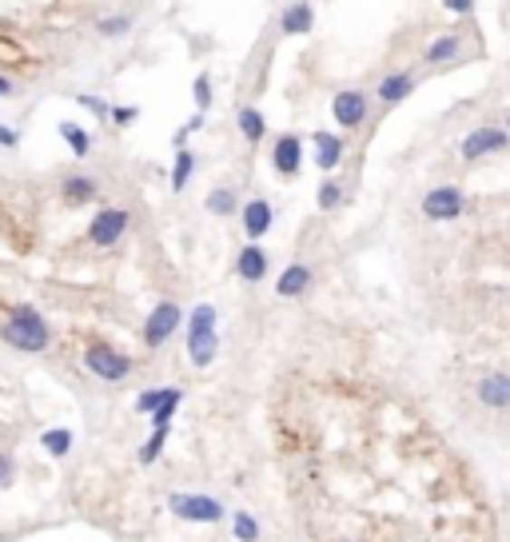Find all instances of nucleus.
I'll return each mask as SVG.
<instances>
[{
    "label": "nucleus",
    "mask_w": 510,
    "mask_h": 542,
    "mask_svg": "<svg viewBox=\"0 0 510 542\" xmlns=\"http://www.w3.org/2000/svg\"><path fill=\"white\" fill-rule=\"evenodd\" d=\"M196 172V156L188 148H176V164H172V192H184L188 179Z\"/></svg>",
    "instance_id": "nucleus-25"
},
{
    "label": "nucleus",
    "mask_w": 510,
    "mask_h": 542,
    "mask_svg": "<svg viewBox=\"0 0 510 542\" xmlns=\"http://www.w3.org/2000/svg\"><path fill=\"white\" fill-rule=\"evenodd\" d=\"M219 351V335H216V307L212 304H199L188 319V355H192L196 367H212Z\"/></svg>",
    "instance_id": "nucleus-2"
},
{
    "label": "nucleus",
    "mask_w": 510,
    "mask_h": 542,
    "mask_svg": "<svg viewBox=\"0 0 510 542\" xmlns=\"http://www.w3.org/2000/svg\"><path fill=\"white\" fill-rule=\"evenodd\" d=\"M415 92V76L411 73H391L379 80V100L383 104H399V100H407Z\"/></svg>",
    "instance_id": "nucleus-18"
},
{
    "label": "nucleus",
    "mask_w": 510,
    "mask_h": 542,
    "mask_svg": "<svg viewBox=\"0 0 510 542\" xmlns=\"http://www.w3.org/2000/svg\"><path fill=\"white\" fill-rule=\"evenodd\" d=\"M13 455H8V450L5 447H0V487H8V483H13Z\"/></svg>",
    "instance_id": "nucleus-34"
},
{
    "label": "nucleus",
    "mask_w": 510,
    "mask_h": 542,
    "mask_svg": "<svg viewBox=\"0 0 510 542\" xmlns=\"http://www.w3.org/2000/svg\"><path fill=\"white\" fill-rule=\"evenodd\" d=\"M272 164H275V172L287 176V179L299 176V168H303V140L295 132H284L272 148Z\"/></svg>",
    "instance_id": "nucleus-10"
},
{
    "label": "nucleus",
    "mask_w": 510,
    "mask_h": 542,
    "mask_svg": "<svg viewBox=\"0 0 510 542\" xmlns=\"http://www.w3.org/2000/svg\"><path fill=\"white\" fill-rule=\"evenodd\" d=\"M84 367L92 371L96 379H104V383H120V379L132 375V355H124L120 347L112 344H88L84 347Z\"/></svg>",
    "instance_id": "nucleus-3"
},
{
    "label": "nucleus",
    "mask_w": 510,
    "mask_h": 542,
    "mask_svg": "<svg viewBox=\"0 0 510 542\" xmlns=\"http://www.w3.org/2000/svg\"><path fill=\"white\" fill-rule=\"evenodd\" d=\"M312 140H315V164L323 168V172L339 168V160H343V140H339L335 132H323V128H319Z\"/></svg>",
    "instance_id": "nucleus-15"
},
{
    "label": "nucleus",
    "mask_w": 510,
    "mask_h": 542,
    "mask_svg": "<svg viewBox=\"0 0 510 542\" xmlns=\"http://www.w3.org/2000/svg\"><path fill=\"white\" fill-rule=\"evenodd\" d=\"M279 28H284L287 36H307L315 28V8L307 5V0H295V5L284 8V16H279Z\"/></svg>",
    "instance_id": "nucleus-12"
},
{
    "label": "nucleus",
    "mask_w": 510,
    "mask_h": 542,
    "mask_svg": "<svg viewBox=\"0 0 510 542\" xmlns=\"http://www.w3.org/2000/svg\"><path fill=\"white\" fill-rule=\"evenodd\" d=\"M56 132H60V140H64L68 152H72L76 160H84L88 152H92V132H88L84 124H76V120H60Z\"/></svg>",
    "instance_id": "nucleus-14"
},
{
    "label": "nucleus",
    "mask_w": 510,
    "mask_h": 542,
    "mask_svg": "<svg viewBox=\"0 0 510 542\" xmlns=\"http://www.w3.org/2000/svg\"><path fill=\"white\" fill-rule=\"evenodd\" d=\"M236 538L239 542H255L259 538V527H255V518L247 515V510H236Z\"/></svg>",
    "instance_id": "nucleus-30"
},
{
    "label": "nucleus",
    "mask_w": 510,
    "mask_h": 542,
    "mask_svg": "<svg viewBox=\"0 0 510 542\" xmlns=\"http://www.w3.org/2000/svg\"><path fill=\"white\" fill-rule=\"evenodd\" d=\"M128 227H132V212H128V208H104V212H96L92 224H88V244L116 247L120 239L128 236Z\"/></svg>",
    "instance_id": "nucleus-4"
},
{
    "label": "nucleus",
    "mask_w": 510,
    "mask_h": 542,
    "mask_svg": "<svg viewBox=\"0 0 510 542\" xmlns=\"http://www.w3.org/2000/svg\"><path fill=\"white\" fill-rule=\"evenodd\" d=\"M128 33H132V16L128 13H108L96 20V36H104V40H120Z\"/></svg>",
    "instance_id": "nucleus-22"
},
{
    "label": "nucleus",
    "mask_w": 510,
    "mask_h": 542,
    "mask_svg": "<svg viewBox=\"0 0 510 542\" xmlns=\"http://www.w3.org/2000/svg\"><path fill=\"white\" fill-rule=\"evenodd\" d=\"M332 112H335V124L339 128H359L367 120V112H371V100H367V92H359V88H343V92H335L332 100Z\"/></svg>",
    "instance_id": "nucleus-7"
},
{
    "label": "nucleus",
    "mask_w": 510,
    "mask_h": 542,
    "mask_svg": "<svg viewBox=\"0 0 510 542\" xmlns=\"http://www.w3.org/2000/svg\"><path fill=\"white\" fill-rule=\"evenodd\" d=\"M510 144V132H503V128H475L471 136L463 140V160H483V156H495L503 152V148Z\"/></svg>",
    "instance_id": "nucleus-9"
},
{
    "label": "nucleus",
    "mask_w": 510,
    "mask_h": 542,
    "mask_svg": "<svg viewBox=\"0 0 510 542\" xmlns=\"http://www.w3.org/2000/svg\"><path fill=\"white\" fill-rule=\"evenodd\" d=\"M458 56H463V33H443L431 48H427V60H431V64H455Z\"/></svg>",
    "instance_id": "nucleus-20"
},
{
    "label": "nucleus",
    "mask_w": 510,
    "mask_h": 542,
    "mask_svg": "<svg viewBox=\"0 0 510 542\" xmlns=\"http://www.w3.org/2000/svg\"><path fill=\"white\" fill-rule=\"evenodd\" d=\"M16 144H20V128H13V124H0V148H8V152H13Z\"/></svg>",
    "instance_id": "nucleus-35"
},
{
    "label": "nucleus",
    "mask_w": 510,
    "mask_h": 542,
    "mask_svg": "<svg viewBox=\"0 0 510 542\" xmlns=\"http://www.w3.org/2000/svg\"><path fill=\"white\" fill-rule=\"evenodd\" d=\"M76 104L84 108V112H92L96 120H108V112H112V104H108L104 96H92V92H80V96H76Z\"/></svg>",
    "instance_id": "nucleus-29"
},
{
    "label": "nucleus",
    "mask_w": 510,
    "mask_h": 542,
    "mask_svg": "<svg viewBox=\"0 0 510 542\" xmlns=\"http://www.w3.org/2000/svg\"><path fill=\"white\" fill-rule=\"evenodd\" d=\"M136 120H140V108L132 104H112V112H108V124H116V128H128Z\"/></svg>",
    "instance_id": "nucleus-32"
},
{
    "label": "nucleus",
    "mask_w": 510,
    "mask_h": 542,
    "mask_svg": "<svg viewBox=\"0 0 510 542\" xmlns=\"http://www.w3.org/2000/svg\"><path fill=\"white\" fill-rule=\"evenodd\" d=\"M184 324V311H179L172 299H164V304H156L152 307V315H148V324H144V344L148 347H164L168 339L176 335V327Z\"/></svg>",
    "instance_id": "nucleus-5"
},
{
    "label": "nucleus",
    "mask_w": 510,
    "mask_h": 542,
    "mask_svg": "<svg viewBox=\"0 0 510 542\" xmlns=\"http://www.w3.org/2000/svg\"><path fill=\"white\" fill-rule=\"evenodd\" d=\"M16 88H20V84H16L13 76H5V73H0V100H8V96L16 92Z\"/></svg>",
    "instance_id": "nucleus-37"
},
{
    "label": "nucleus",
    "mask_w": 510,
    "mask_h": 542,
    "mask_svg": "<svg viewBox=\"0 0 510 542\" xmlns=\"http://www.w3.org/2000/svg\"><path fill=\"white\" fill-rule=\"evenodd\" d=\"M0 339H5V347L20 351V355H40L53 344V324L33 304H16L0 319Z\"/></svg>",
    "instance_id": "nucleus-1"
},
{
    "label": "nucleus",
    "mask_w": 510,
    "mask_h": 542,
    "mask_svg": "<svg viewBox=\"0 0 510 542\" xmlns=\"http://www.w3.org/2000/svg\"><path fill=\"white\" fill-rule=\"evenodd\" d=\"M164 443H168V427H156V431H152V439H148V443L140 447V463L152 467L156 459H159V450H164Z\"/></svg>",
    "instance_id": "nucleus-27"
},
{
    "label": "nucleus",
    "mask_w": 510,
    "mask_h": 542,
    "mask_svg": "<svg viewBox=\"0 0 510 542\" xmlns=\"http://www.w3.org/2000/svg\"><path fill=\"white\" fill-rule=\"evenodd\" d=\"M168 507H172V515L188 518V523H219L224 518V507L207 495H172Z\"/></svg>",
    "instance_id": "nucleus-6"
},
{
    "label": "nucleus",
    "mask_w": 510,
    "mask_h": 542,
    "mask_svg": "<svg viewBox=\"0 0 510 542\" xmlns=\"http://www.w3.org/2000/svg\"><path fill=\"white\" fill-rule=\"evenodd\" d=\"M423 216L435 219V224H447V219H458L463 216V192L458 188H431V192L423 196Z\"/></svg>",
    "instance_id": "nucleus-8"
},
{
    "label": "nucleus",
    "mask_w": 510,
    "mask_h": 542,
    "mask_svg": "<svg viewBox=\"0 0 510 542\" xmlns=\"http://www.w3.org/2000/svg\"><path fill=\"white\" fill-rule=\"evenodd\" d=\"M443 8L447 13H455V16H467L475 8V0H443Z\"/></svg>",
    "instance_id": "nucleus-36"
},
{
    "label": "nucleus",
    "mask_w": 510,
    "mask_h": 542,
    "mask_svg": "<svg viewBox=\"0 0 510 542\" xmlns=\"http://www.w3.org/2000/svg\"><path fill=\"white\" fill-rule=\"evenodd\" d=\"M236 271H239V279H247V284H259V279L267 276V252L255 244V239L244 247V252H239Z\"/></svg>",
    "instance_id": "nucleus-13"
},
{
    "label": "nucleus",
    "mask_w": 510,
    "mask_h": 542,
    "mask_svg": "<svg viewBox=\"0 0 510 542\" xmlns=\"http://www.w3.org/2000/svg\"><path fill=\"white\" fill-rule=\"evenodd\" d=\"M478 399L495 411L510 407V375H486L483 383H478Z\"/></svg>",
    "instance_id": "nucleus-19"
},
{
    "label": "nucleus",
    "mask_w": 510,
    "mask_h": 542,
    "mask_svg": "<svg viewBox=\"0 0 510 542\" xmlns=\"http://www.w3.org/2000/svg\"><path fill=\"white\" fill-rule=\"evenodd\" d=\"M179 403H184V391H179V387H168L164 399H159L156 411H152V427H168V423H172V415H176Z\"/></svg>",
    "instance_id": "nucleus-24"
},
{
    "label": "nucleus",
    "mask_w": 510,
    "mask_h": 542,
    "mask_svg": "<svg viewBox=\"0 0 510 542\" xmlns=\"http://www.w3.org/2000/svg\"><path fill=\"white\" fill-rule=\"evenodd\" d=\"M192 92H196V108H199V112H207V108H212V76H207V73H199V76H196V88H192Z\"/></svg>",
    "instance_id": "nucleus-31"
},
{
    "label": "nucleus",
    "mask_w": 510,
    "mask_h": 542,
    "mask_svg": "<svg viewBox=\"0 0 510 542\" xmlns=\"http://www.w3.org/2000/svg\"><path fill=\"white\" fill-rule=\"evenodd\" d=\"M244 232L252 239L272 232V204H267V199H247L244 204Z\"/></svg>",
    "instance_id": "nucleus-16"
},
{
    "label": "nucleus",
    "mask_w": 510,
    "mask_h": 542,
    "mask_svg": "<svg viewBox=\"0 0 510 542\" xmlns=\"http://www.w3.org/2000/svg\"><path fill=\"white\" fill-rule=\"evenodd\" d=\"M40 447H44L53 459H64L68 450H72V431H68V427H53V431H44V435H40Z\"/></svg>",
    "instance_id": "nucleus-23"
},
{
    "label": "nucleus",
    "mask_w": 510,
    "mask_h": 542,
    "mask_svg": "<svg viewBox=\"0 0 510 542\" xmlns=\"http://www.w3.org/2000/svg\"><path fill=\"white\" fill-rule=\"evenodd\" d=\"M315 204H319V212H335V208L343 204V184H335V179H327V184L319 188Z\"/></svg>",
    "instance_id": "nucleus-28"
},
{
    "label": "nucleus",
    "mask_w": 510,
    "mask_h": 542,
    "mask_svg": "<svg viewBox=\"0 0 510 542\" xmlns=\"http://www.w3.org/2000/svg\"><path fill=\"white\" fill-rule=\"evenodd\" d=\"M312 287V267L307 264H292L284 271V276H279V284H275V291L284 299H295V295H303V291Z\"/></svg>",
    "instance_id": "nucleus-17"
},
{
    "label": "nucleus",
    "mask_w": 510,
    "mask_h": 542,
    "mask_svg": "<svg viewBox=\"0 0 510 542\" xmlns=\"http://www.w3.org/2000/svg\"><path fill=\"white\" fill-rule=\"evenodd\" d=\"M236 192L232 188H212V192H207V212L212 216H232L236 212Z\"/></svg>",
    "instance_id": "nucleus-26"
},
{
    "label": "nucleus",
    "mask_w": 510,
    "mask_h": 542,
    "mask_svg": "<svg viewBox=\"0 0 510 542\" xmlns=\"http://www.w3.org/2000/svg\"><path fill=\"white\" fill-rule=\"evenodd\" d=\"M164 391H168V387H152V391H144V395L136 399V411H140V415H152L156 403L164 399Z\"/></svg>",
    "instance_id": "nucleus-33"
},
{
    "label": "nucleus",
    "mask_w": 510,
    "mask_h": 542,
    "mask_svg": "<svg viewBox=\"0 0 510 542\" xmlns=\"http://www.w3.org/2000/svg\"><path fill=\"white\" fill-rule=\"evenodd\" d=\"M100 196V184L88 172H68L60 179V199H64L68 208H80V204H92Z\"/></svg>",
    "instance_id": "nucleus-11"
},
{
    "label": "nucleus",
    "mask_w": 510,
    "mask_h": 542,
    "mask_svg": "<svg viewBox=\"0 0 510 542\" xmlns=\"http://www.w3.org/2000/svg\"><path fill=\"white\" fill-rule=\"evenodd\" d=\"M239 132H244V140L247 144H259V140L267 136V120H264V112H255V108H239Z\"/></svg>",
    "instance_id": "nucleus-21"
}]
</instances>
